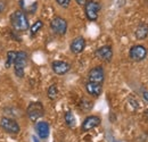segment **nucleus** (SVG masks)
<instances>
[{
    "instance_id": "1",
    "label": "nucleus",
    "mask_w": 148,
    "mask_h": 142,
    "mask_svg": "<svg viewBox=\"0 0 148 142\" xmlns=\"http://www.w3.org/2000/svg\"><path fill=\"white\" fill-rule=\"evenodd\" d=\"M10 25L16 32H25L30 29V23L24 10H15L10 15Z\"/></svg>"
},
{
    "instance_id": "2",
    "label": "nucleus",
    "mask_w": 148,
    "mask_h": 142,
    "mask_svg": "<svg viewBox=\"0 0 148 142\" xmlns=\"http://www.w3.org/2000/svg\"><path fill=\"white\" fill-rule=\"evenodd\" d=\"M26 116L31 122L37 123L40 118H42L45 116V106H43V104L41 101H32V102H30L27 108H26Z\"/></svg>"
},
{
    "instance_id": "3",
    "label": "nucleus",
    "mask_w": 148,
    "mask_h": 142,
    "mask_svg": "<svg viewBox=\"0 0 148 142\" xmlns=\"http://www.w3.org/2000/svg\"><path fill=\"white\" fill-rule=\"evenodd\" d=\"M27 58H29V55L26 51H23V50H19L17 51V56H16V59L13 64L14 66V73L15 75L22 79L24 77V74H25V67L27 65Z\"/></svg>"
},
{
    "instance_id": "4",
    "label": "nucleus",
    "mask_w": 148,
    "mask_h": 142,
    "mask_svg": "<svg viewBox=\"0 0 148 142\" xmlns=\"http://www.w3.org/2000/svg\"><path fill=\"white\" fill-rule=\"evenodd\" d=\"M0 127L2 128V131H5L8 134H18L21 132V126L18 122L13 118V117H8V116H3L0 118Z\"/></svg>"
},
{
    "instance_id": "5",
    "label": "nucleus",
    "mask_w": 148,
    "mask_h": 142,
    "mask_svg": "<svg viewBox=\"0 0 148 142\" xmlns=\"http://www.w3.org/2000/svg\"><path fill=\"white\" fill-rule=\"evenodd\" d=\"M99 10H100V5L98 1L95 0H88L87 3L84 5V14L88 20L96 22L99 16Z\"/></svg>"
},
{
    "instance_id": "6",
    "label": "nucleus",
    "mask_w": 148,
    "mask_h": 142,
    "mask_svg": "<svg viewBox=\"0 0 148 142\" xmlns=\"http://www.w3.org/2000/svg\"><path fill=\"white\" fill-rule=\"evenodd\" d=\"M50 29L57 36H64L67 32V20L64 17L55 16L50 20Z\"/></svg>"
},
{
    "instance_id": "7",
    "label": "nucleus",
    "mask_w": 148,
    "mask_h": 142,
    "mask_svg": "<svg viewBox=\"0 0 148 142\" xmlns=\"http://www.w3.org/2000/svg\"><path fill=\"white\" fill-rule=\"evenodd\" d=\"M129 57L133 61H141L147 57V49L143 44H134L130 48Z\"/></svg>"
},
{
    "instance_id": "8",
    "label": "nucleus",
    "mask_w": 148,
    "mask_h": 142,
    "mask_svg": "<svg viewBox=\"0 0 148 142\" xmlns=\"http://www.w3.org/2000/svg\"><path fill=\"white\" fill-rule=\"evenodd\" d=\"M88 81L98 83V84H104L105 82V70L103 66H96L91 68L88 73Z\"/></svg>"
},
{
    "instance_id": "9",
    "label": "nucleus",
    "mask_w": 148,
    "mask_h": 142,
    "mask_svg": "<svg viewBox=\"0 0 148 142\" xmlns=\"http://www.w3.org/2000/svg\"><path fill=\"white\" fill-rule=\"evenodd\" d=\"M113 48L111 46H101L98 49H96L95 51V56L97 59L104 61V63H110L113 59Z\"/></svg>"
},
{
    "instance_id": "10",
    "label": "nucleus",
    "mask_w": 148,
    "mask_h": 142,
    "mask_svg": "<svg viewBox=\"0 0 148 142\" xmlns=\"http://www.w3.org/2000/svg\"><path fill=\"white\" fill-rule=\"evenodd\" d=\"M101 124V118L97 115H90V116H87L82 124H81V130L83 132H89L93 128H96L97 126Z\"/></svg>"
},
{
    "instance_id": "11",
    "label": "nucleus",
    "mask_w": 148,
    "mask_h": 142,
    "mask_svg": "<svg viewBox=\"0 0 148 142\" xmlns=\"http://www.w3.org/2000/svg\"><path fill=\"white\" fill-rule=\"evenodd\" d=\"M51 70L56 75L63 76L71 71V65L64 60H54L51 63Z\"/></svg>"
},
{
    "instance_id": "12",
    "label": "nucleus",
    "mask_w": 148,
    "mask_h": 142,
    "mask_svg": "<svg viewBox=\"0 0 148 142\" xmlns=\"http://www.w3.org/2000/svg\"><path fill=\"white\" fill-rule=\"evenodd\" d=\"M36 132L41 140H46L50 134V125L46 121H40L36 124Z\"/></svg>"
},
{
    "instance_id": "13",
    "label": "nucleus",
    "mask_w": 148,
    "mask_h": 142,
    "mask_svg": "<svg viewBox=\"0 0 148 142\" xmlns=\"http://www.w3.org/2000/svg\"><path fill=\"white\" fill-rule=\"evenodd\" d=\"M87 42L86 39L83 36H77L75 38L73 41L70 44V50L74 53V55H79V53H83V50L86 49Z\"/></svg>"
},
{
    "instance_id": "14",
    "label": "nucleus",
    "mask_w": 148,
    "mask_h": 142,
    "mask_svg": "<svg viewBox=\"0 0 148 142\" xmlns=\"http://www.w3.org/2000/svg\"><path fill=\"white\" fill-rule=\"evenodd\" d=\"M86 91H87V93L89 96H91L93 98H98L103 93V84H98V83H93V82L87 81Z\"/></svg>"
},
{
    "instance_id": "15",
    "label": "nucleus",
    "mask_w": 148,
    "mask_h": 142,
    "mask_svg": "<svg viewBox=\"0 0 148 142\" xmlns=\"http://www.w3.org/2000/svg\"><path fill=\"white\" fill-rule=\"evenodd\" d=\"M134 36L137 40H145L148 36V24L140 23L134 31Z\"/></svg>"
},
{
    "instance_id": "16",
    "label": "nucleus",
    "mask_w": 148,
    "mask_h": 142,
    "mask_svg": "<svg viewBox=\"0 0 148 142\" xmlns=\"http://www.w3.org/2000/svg\"><path fill=\"white\" fill-rule=\"evenodd\" d=\"M43 27V22L41 20V19H38L36 20L33 24H32V26H30V36L31 38H33V36H36L41 31V29Z\"/></svg>"
},
{
    "instance_id": "17",
    "label": "nucleus",
    "mask_w": 148,
    "mask_h": 142,
    "mask_svg": "<svg viewBox=\"0 0 148 142\" xmlns=\"http://www.w3.org/2000/svg\"><path fill=\"white\" fill-rule=\"evenodd\" d=\"M64 119H65V124L67 125L70 128H73L75 126V117H74L73 113L71 110H67L64 115Z\"/></svg>"
},
{
    "instance_id": "18",
    "label": "nucleus",
    "mask_w": 148,
    "mask_h": 142,
    "mask_svg": "<svg viewBox=\"0 0 148 142\" xmlns=\"http://www.w3.org/2000/svg\"><path fill=\"white\" fill-rule=\"evenodd\" d=\"M58 94H59V90L56 84H51L47 90V96L50 100H56L58 98Z\"/></svg>"
},
{
    "instance_id": "19",
    "label": "nucleus",
    "mask_w": 148,
    "mask_h": 142,
    "mask_svg": "<svg viewBox=\"0 0 148 142\" xmlns=\"http://www.w3.org/2000/svg\"><path fill=\"white\" fill-rule=\"evenodd\" d=\"M16 56H17V51L9 50V51L7 53V56H6V63H5V65H6L7 68H9V67L14 64V61H15V59H16Z\"/></svg>"
},
{
    "instance_id": "20",
    "label": "nucleus",
    "mask_w": 148,
    "mask_h": 142,
    "mask_svg": "<svg viewBox=\"0 0 148 142\" xmlns=\"http://www.w3.org/2000/svg\"><path fill=\"white\" fill-rule=\"evenodd\" d=\"M80 109L82 110V111H89V110H91V108H92V102L90 101V100H88V99H86V98H83L81 101H80Z\"/></svg>"
},
{
    "instance_id": "21",
    "label": "nucleus",
    "mask_w": 148,
    "mask_h": 142,
    "mask_svg": "<svg viewBox=\"0 0 148 142\" xmlns=\"http://www.w3.org/2000/svg\"><path fill=\"white\" fill-rule=\"evenodd\" d=\"M71 1H72V0H56L57 5L60 6L62 8H67V7H70Z\"/></svg>"
},
{
    "instance_id": "22",
    "label": "nucleus",
    "mask_w": 148,
    "mask_h": 142,
    "mask_svg": "<svg viewBox=\"0 0 148 142\" xmlns=\"http://www.w3.org/2000/svg\"><path fill=\"white\" fill-rule=\"evenodd\" d=\"M5 9H6V1L0 0V14H1V13H3V12H5Z\"/></svg>"
},
{
    "instance_id": "23",
    "label": "nucleus",
    "mask_w": 148,
    "mask_h": 142,
    "mask_svg": "<svg viewBox=\"0 0 148 142\" xmlns=\"http://www.w3.org/2000/svg\"><path fill=\"white\" fill-rule=\"evenodd\" d=\"M75 1H76V3H77L79 6H84L88 0H75Z\"/></svg>"
},
{
    "instance_id": "24",
    "label": "nucleus",
    "mask_w": 148,
    "mask_h": 142,
    "mask_svg": "<svg viewBox=\"0 0 148 142\" xmlns=\"http://www.w3.org/2000/svg\"><path fill=\"white\" fill-rule=\"evenodd\" d=\"M143 98L145 99V101H147V102H148V91H146V90H145V91L143 92Z\"/></svg>"
},
{
    "instance_id": "25",
    "label": "nucleus",
    "mask_w": 148,
    "mask_h": 142,
    "mask_svg": "<svg viewBox=\"0 0 148 142\" xmlns=\"http://www.w3.org/2000/svg\"><path fill=\"white\" fill-rule=\"evenodd\" d=\"M144 116H145V118H146V119H148V109L144 113Z\"/></svg>"
}]
</instances>
